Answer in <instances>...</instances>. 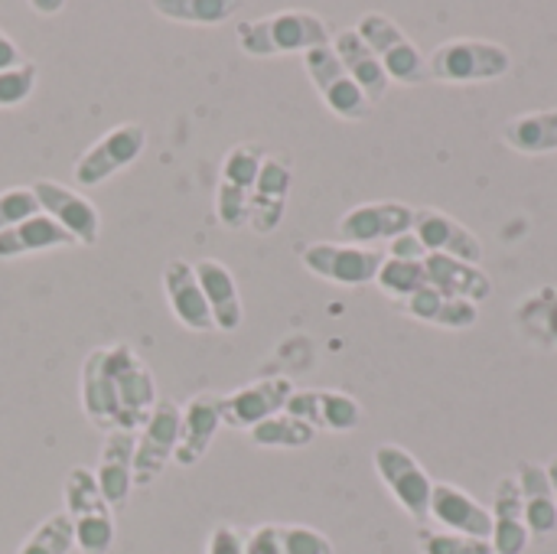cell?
<instances>
[{
	"mask_svg": "<svg viewBox=\"0 0 557 554\" xmlns=\"http://www.w3.org/2000/svg\"><path fill=\"white\" fill-rule=\"evenodd\" d=\"M82 411L101 434L140 431L157 408V382L147 362L127 343L98 346L82 366Z\"/></svg>",
	"mask_w": 557,
	"mask_h": 554,
	"instance_id": "1",
	"label": "cell"
},
{
	"mask_svg": "<svg viewBox=\"0 0 557 554\" xmlns=\"http://www.w3.org/2000/svg\"><path fill=\"white\" fill-rule=\"evenodd\" d=\"M235 33H238V46L258 59L284 56V52H310L333 42L326 20L307 10H284L258 20H238Z\"/></svg>",
	"mask_w": 557,
	"mask_h": 554,
	"instance_id": "2",
	"label": "cell"
},
{
	"mask_svg": "<svg viewBox=\"0 0 557 554\" xmlns=\"http://www.w3.org/2000/svg\"><path fill=\"white\" fill-rule=\"evenodd\" d=\"M356 33L369 42V49L379 56L388 78L401 85H424L431 82V65L424 52L414 46V39L385 13H366L356 26Z\"/></svg>",
	"mask_w": 557,
	"mask_h": 554,
	"instance_id": "3",
	"label": "cell"
},
{
	"mask_svg": "<svg viewBox=\"0 0 557 554\" xmlns=\"http://www.w3.org/2000/svg\"><path fill=\"white\" fill-rule=\"evenodd\" d=\"M428 65L441 82H493L512 69V56L490 39H450L434 49Z\"/></svg>",
	"mask_w": 557,
	"mask_h": 554,
	"instance_id": "4",
	"label": "cell"
},
{
	"mask_svg": "<svg viewBox=\"0 0 557 554\" xmlns=\"http://www.w3.org/2000/svg\"><path fill=\"white\" fill-rule=\"evenodd\" d=\"M147 147V127L137 121H124L117 127H111L108 134H101L72 167V176L82 189H95L104 180H111L114 173H121L124 167H131Z\"/></svg>",
	"mask_w": 557,
	"mask_h": 554,
	"instance_id": "5",
	"label": "cell"
},
{
	"mask_svg": "<svg viewBox=\"0 0 557 554\" xmlns=\"http://www.w3.org/2000/svg\"><path fill=\"white\" fill-rule=\"evenodd\" d=\"M372 460H375V470H379L382 483L398 500V506L418 526H424L431 519V493H434V483L424 473V467L414 460V454L405 451L401 444H379L375 454H372Z\"/></svg>",
	"mask_w": 557,
	"mask_h": 554,
	"instance_id": "6",
	"label": "cell"
},
{
	"mask_svg": "<svg viewBox=\"0 0 557 554\" xmlns=\"http://www.w3.org/2000/svg\"><path fill=\"white\" fill-rule=\"evenodd\" d=\"M304 69L313 82V88L320 91L323 104L343 118V121H362L372 114V101L366 98V91L352 82V75L346 72V65L339 62V56L330 46L310 49L304 52Z\"/></svg>",
	"mask_w": 557,
	"mask_h": 554,
	"instance_id": "7",
	"label": "cell"
},
{
	"mask_svg": "<svg viewBox=\"0 0 557 554\" xmlns=\"http://www.w3.org/2000/svg\"><path fill=\"white\" fill-rule=\"evenodd\" d=\"M300 261L307 271H313L323 281L343 287H362L379 278V268L385 264V251L346 245V242H317L300 251Z\"/></svg>",
	"mask_w": 557,
	"mask_h": 554,
	"instance_id": "8",
	"label": "cell"
},
{
	"mask_svg": "<svg viewBox=\"0 0 557 554\" xmlns=\"http://www.w3.org/2000/svg\"><path fill=\"white\" fill-rule=\"evenodd\" d=\"M180 441V405L173 402H157L150 418L144 421L134 447V487H150L153 480L163 477L166 464L176 454Z\"/></svg>",
	"mask_w": 557,
	"mask_h": 554,
	"instance_id": "9",
	"label": "cell"
},
{
	"mask_svg": "<svg viewBox=\"0 0 557 554\" xmlns=\"http://www.w3.org/2000/svg\"><path fill=\"white\" fill-rule=\"evenodd\" d=\"M29 189H33L42 216L59 222L75 238V245H85V248L98 245V238H101V216H98L91 199H85L78 189H69V186H62L55 180H36Z\"/></svg>",
	"mask_w": 557,
	"mask_h": 554,
	"instance_id": "10",
	"label": "cell"
},
{
	"mask_svg": "<svg viewBox=\"0 0 557 554\" xmlns=\"http://www.w3.org/2000/svg\"><path fill=\"white\" fill-rule=\"evenodd\" d=\"M290 395H294V385L287 379H261V382L242 385L228 395H219L222 424L235 431H251L261 421L281 415Z\"/></svg>",
	"mask_w": 557,
	"mask_h": 554,
	"instance_id": "11",
	"label": "cell"
},
{
	"mask_svg": "<svg viewBox=\"0 0 557 554\" xmlns=\"http://www.w3.org/2000/svg\"><path fill=\"white\" fill-rule=\"evenodd\" d=\"M411 232L421 238L428 255H447V258H457L467 264L483 261V242L467 225H460L454 216H447L441 209H414Z\"/></svg>",
	"mask_w": 557,
	"mask_h": 554,
	"instance_id": "12",
	"label": "cell"
},
{
	"mask_svg": "<svg viewBox=\"0 0 557 554\" xmlns=\"http://www.w3.org/2000/svg\"><path fill=\"white\" fill-rule=\"evenodd\" d=\"M414 209H408L405 202H366L349 209L339 219V238L346 245H362L369 248L372 242H392L398 235H405L411 229Z\"/></svg>",
	"mask_w": 557,
	"mask_h": 554,
	"instance_id": "13",
	"label": "cell"
},
{
	"mask_svg": "<svg viewBox=\"0 0 557 554\" xmlns=\"http://www.w3.org/2000/svg\"><path fill=\"white\" fill-rule=\"evenodd\" d=\"M284 411L310 424L313 431L346 434L362 424V405L346 392H294Z\"/></svg>",
	"mask_w": 557,
	"mask_h": 554,
	"instance_id": "14",
	"label": "cell"
},
{
	"mask_svg": "<svg viewBox=\"0 0 557 554\" xmlns=\"http://www.w3.org/2000/svg\"><path fill=\"white\" fill-rule=\"evenodd\" d=\"M222 428V415H219V395L215 392H196L183 408H180V441H176V454L173 464L180 467H196L215 434Z\"/></svg>",
	"mask_w": 557,
	"mask_h": 554,
	"instance_id": "15",
	"label": "cell"
},
{
	"mask_svg": "<svg viewBox=\"0 0 557 554\" xmlns=\"http://www.w3.org/2000/svg\"><path fill=\"white\" fill-rule=\"evenodd\" d=\"M134 447H137V434H127V431L104 434L95 480H98V490H101L104 503L111 506V513H121L127 506V500H131V490H134Z\"/></svg>",
	"mask_w": 557,
	"mask_h": 554,
	"instance_id": "16",
	"label": "cell"
},
{
	"mask_svg": "<svg viewBox=\"0 0 557 554\" xmlns=\"http://www.w3.org/2000/svg\"><path fill=\"white\" fill-rule=\"evenodd\" d=\"M431 519H437L444 529L467 535V539H493V513L483 509L470 493H463L454 483H434L431 493Z\"/></svg>",
	"mask_w": 557,
	"mask_h": 554,
	"instance_id": "17",
	"label": "cell"
},
{
	"mask_svg": "<svg viewBox=\"0 0 557 554\" xmlns=\"http://www.w3.org/2000/svg\"><path fill=\"white\" fill-rule=\"evenodd\" d=\"M163 291H166V300H170V310L173 317L193 330V333H209L215 330L212 323V310L206 304V294L196 281V271L189 261L183 258H173L166 268H163Z\"/></svg>",
	"mask_w": 557,
	"mask_h": 554,
	"instance_id": "18",
	"label": "cell"
},
{
	"mask_svg": "<svg viewBox=\"0 0 557 554\" xmlns=\"http://www.w3.org/2000/svg\"><path fill=\"white\" fill-rule=\"evenodd\" d=\"M196 281L206 294V304L212 310V323L219 333H235L245 320V307H242V294L235 284V274L228 271V264L215 261V258H199L193 264Z\"/></svg>",
	"mask_w": 557,
	"mask_h": 554,
	"instance_id": "19",
	"label": "cell"
},
{
	"mask_svg": "<svg viewBox=\"0 0 557 554\" xmlns=\"http://www.w3.org/2000/svg\"><path fill=\"white\" fill-rule=\"evenodd\" d=\"M529 526H525V506L522 490L516 477H503L493 500V554H525L529 549Z\"/></svg>",
	"mask_w": 557,
	"mask_h": 554,
	"instance_id": "20",
	"label": "cell"
},
{
	"mask_svg": "<svg viewBox=\"0 0 557 554\" xmlns=\"http://www.w3.org/2000/svg\"><path fill=\"white\" fill-rule=\"evenodd\" d=\"M428 271V284L434 291H441L444 297L454 300H467V304H483L493 294V284L486 278V271H480L476 264L447 258V255H431L424 261Z\"/></svg>",
	"mask_w": 557,
	"mask_h": 554,
	"instance_id": "21",
	"label": "cell"
},
{
	"mask_svg": "<svg viewBox=\"0 0 557 554\" xmlns=\"http://www.w3.org/2000/svg\"><path fill=\"white\" fill-rule=\"evenodd\" d=\"M519 490H522V506H525V526L529 535L535 539H548L557 532V500L552 490V480L545 473V467L525 460L519 464Z\"/></svg>",
	"mask_w": 557,
	"mask_h": 554,
	"instance_id": "22",
	"label": "cell"
},
{
	"mask_svg": "<svg viewBox=\"0 0 557 554\" xmlns=\"http://www.w3.org/2000/svg\"><path fill=\"white\" fill-rule=\"evenodd\" d=\"M333 52L339 56V62L346 65V72L352 75V82L366 91L369 101H379L388 95V75L379 62V56L369 49V42L356 33V29H339L333 39Z\"/></svg>",
	"mask_w": 557,
	"mask_h": 554,
	"instance_id": "23",
	"label": "cell"
},
{
	"mask_svg": "<svg viewBox=\"0 0 557 554\" xmlns=\"http://www.w3.org/2000/svg\"><path fill=\"white\" fill-rule=\"evenodd\" d=\"M75 238L52 222L49 216H33L7 232H0V261L10 258H23V255H36V251H52V248H72Z\"/></svg>",
	"mask_w": 557,
	"mask_h": 554,
	"instance_id": "24",
	"label": "cell"
},
{
	"mask_svg": "<svg viewBox=\"0 0 557 554\" xmlns=\"http://www.w3.org/2000/svg\"><path fill=\"white\" fill-rule=\"evenodd\" d=\"M405 313H408V317H414V320H424V323L447 327V330H470V327L480 320L476 304L444 297V294H441V291H434L431 284H428L424 291H418L414 297H408V300H405Z\"/></svg>",
	"mask_w": 557,
	"mask_h": 554,
	"instance_id": "25",
	"label": "cell"
},
{
	"mask_svg": "<svg viewBox=\"0 0 557 554\" xmlns=\"http://www.w3.org/2000/svg\"><path fill=\"white\" fill-rule=\"evenodd\" d=\"M506 140L519 153H552L557 150V108L519 114L506 124Z\"/></svg>",
	"mask_w": 557,
	"mask_h": 554,
	"instance_id": "26",
	"label": "cell"
},
{
	"mask_svg": "<svg viewBox=\"0 0 557 554\" xmlns=\"http://www.w3.org/2000/svg\"><path fill=\"white\" fill-rule=\"evenodd\" d=\"M69 516V513H65ZM72 519V529H75V545L82 554H108L114 545V513L108 503H98V506H88Z\"/></svg>",
	"mask_w": 557,
	"mask_h": 554,
	"instance_id": "27",
	"label": "cell"
},
{
	"mask_svg": "<svg viewBox=\"0 0 557 554\" xmlns=\"http://www.w3.org/2000/svg\"><path fill=\"white\" fill-rule=\"evenodd\" d=\"M248 438H251L255 447H287V451H297V447H307L317 438V431L310 424L297 421L294 415L281 411V415L261 421L258 428H251Z\"/></svg>",
	"mask_w": 557,
	"mask_h": 554,
	"instance_id": "28",
	"label": "cell"
},
{
	"mask_svg": "<svg viewBox=\"0 0 557 554\" xmlns=\"http://www.w3.org/2000/svg\"><path fill=\"white\" fill-rule=\"evenodd\" d=\"M153 10L166 20H176V23L219 26L235 13V3H228V0H157Z\"/></svg>",
	"mask_w": 557,
	"mask_h": 554,
	"instance_id": "29",
	"label": "cell"
},
{
	"mask_svg": "<svg viewBox=\"0 0 557 554\" xmlns=\"http://www.w3.org/2000/svg\"><path fill=\"white\" fill-rule=\"evenodd\" d=\"M375 281L388 297L405 304L408 297H414L418 291L428 287V271H424V261H398V258L385 255V264L379 268Z\"/></svg>",
	"mask_w": 557,
	"mask_h": 554,
	"instance_id": "30",
	"label": "cell"
},
{
	"mask_svg": "<svg viewBox=\"0 0 557 554\" xmlns=\"http://www.w3.org/2000/svg\"><path fill=\"white\" fill-rule=\"evenodd\" d=\"M264 147L261 144H238L225 153L222 160V176L219 183H228L242 193H251L255 183H258V173H261V163H264Z\"/></svg>",
	"mask_w": 557,
	"mask_h": 554,
	"instance_id": "31",
	"label": "cell"
},
{
	"mask_svg": "<svg viewBox=\"0 0 557 554\" xmlns=\"http://www.w3.org/2000/svg\"><path fill=\"white\" fill-rule=\"evenodd\" d=\"M75 549V529L65 513L42 519L16 554H69Z\"/></svg>",
	"mask_w": 557,
	"mask_h": 554,
	"instance_id": "32",
	"label": "cell"
},
{
	"mask_svg": "<svg viewBox=\"0 0 557 554\" xmlns=\"http://www.w3.org/2000/svg\"><path fill=\"white\" fill-rule=\"evenodd\" d=\"M418 549L421 554H493V542L483 539H467L457 532H418Z\"/></svg>",
	"mask_w": 557,
	"mask_h": 554,
	"instance_id": "33",
	"label": "cell"
},
{
	"mask_svg": "<svg viewBox=\"0 0 557 554\" xmlns=\"http://www.w3.org/2000/svg\"><path fill=\"white\" fill-rule=\"evenodd\" d=\"M62 493H65V513H69V516H75V513H82V509H88V506L104 503L95 473L85 470V467H72V470H69L65 490H62Z\"/></svg>",
	"mask_w": 557,
	"mask_h": 554,
	"instance_id": "34",
	"label": "cell"
},
{
	"mask_svg": "<svg viewBox=\"0 0 557 554\" xmlns=\"http://www.w3.org/2000/svg\"><path fill=\"white\" fill-rule=\"evenodd\" d=\"M36 82H39V65L36 62H23L10 72H0V108H16L23 104L33 91H36Z\"/></svg>",
	"mask_w": 557,
	"mask_h": 554,
	"instance_id": "35",
	"label": "cell"
},
{
	"mask_svg": "<svg viewBox=\"0 0 557 554\" xmlns=\"http://www.w3.org/2000/svg\"><path fill=\"white\" fill-rule=\"evenodd\" d=\"M39 202L33 196L29 186H10V189H0V232L39 216Z\"/></svg>",
	"mask_w": 557,
	"mask_h": 554,
	"instance_id": "36",
	"label": "cell"
},
{
	"mask_svg": "<svg viewBox=\"0 0 557 554\" xmlns=\"http://www.w3.org/2000/svg\"><path fill=\"white\" fill-rule=\"evenodd\" d=\"M281 554H333V545L323 532L310 526H277Z\"/></svg>",
	"mask_w": 557,
	"mask_h": 554,
	"instance_id": "37",
	"label": "cell"
},
{
	"mask_svg": "<svg viewBox=\"0 0 557 554\" xmlns=\"http://www.w3.org/2000/svg\"><path fill=\"white\" fill-rule=\"evenodd\" d=\"M290 183H294V173L284 160L277 157H264L261 163V173H258V183H255V196H264V199H277V202H287V193H290Z\"/></svg>",
	"mask_w": 557,
	"mask_h": 554,
	"instance_id": "38",
	"label": "cell"
},
{
	"mask_svg": "<svg viewBox=\"0 0 557 554\" xmlns=\"http://www.w3.org/2000/svg\"><path fill=\"white\" fill-rule=\"evenodd\" d=\"M248 206H251V193H242L228 183H219L215 189V216L225 229H242L248 225Z\"/></svg>",
	"mask_w": 557,
	"mask_h": 554,
	"instance_id": "39",
	"label": "cell"
},
{
	"mask_svg": "<svg viewBox=\"0 0 557 554\" xmlns=\"http://www.w3.org/2000/svg\"><path fill=\"white\" fill-rule=\"evenodd\" d=\"M284 209L287 202H277V199H264V196H255L251 193V206H248V225L258 232V235H271L281 219H284Z\"/></svg>",
	"mask_w": 557,
	"mask_h": 554,
	"instance_id": "40",
	"label": "cell"
},
{
	"mask_svg": "<svg viewBox=\"0 0 557 554\" xmlns=\"http://www.w3.org/2000/svg\"><path fill=\"white\" fill-rule=\"evenodd\" d=\"M388 258H398V261H428L431 255H428V248L421 245V238L408 229L405 235L392 238V245H388Z\"/></svg>",
	"mask_w": 557,
	"mask_h": 554,
	"instance_id": "41",
	"label": "cell"
},
{
	"mask_svg": "<svg viewBox=\"0 0 557 554\" xmlns=\"http://www.w3.org/2000/svg\"><path fill=\"white\" fill-rule=\"evenodd\" d=\"M206 554H245V539L238 529L232 526H215L209 535V549Z\"/></svg>",
	"mask_w": 557,
	"mask_h": 554,
	"instance_id": "42",
	"label": "cell"
},
{
	"mask_svg": "<svg viewBox=\"0 0 557 554\" xmlns=\"http://www.w3.org/2000/svg\"><path fill=\"white\" fill-rule=\"evenodd\" d=\"M245 554H281L277 545V526H261L245 539Z\"/></svg>",
	"mask_w": 557,
	"mask_h": 554,
	"instance_id": "43",
	"label": "cell"
},
{
	"mask_svg": "<svg viewBox=\"0 0 557 554\" xmlns=\"http://www.w3.org/2000/svg\"><path fill=\"white\" fill-rule=\"evenodd\" d=\"M23 62H26V56L20 52V46L0 29V72H10V69H16Z\"/></svg>",
	"mask_w": 557,
	"mask_h": 554,
	"instance_id": "44",
	"label": "cell"
},
{
	"mask_svg": "<svg viewBox=\"0 0 557 554\" xmlns=\"http://www.w3.org/2000/svg\"><path fill=\"white\" fill-rule=\"evenodd\" d=\"M29 7H33L36 13H46V16H52V13H59L65 3H62V0H33Z\"/></svg>",
	"mask_w": 557,
	"mask_h": 554,
	"instance_id": "45",
	"label": "cell"
},
{
	"mask_svg": "<svg viewBox=\"0 0 557 554\" xmlns=\"http://www.w3.org/2000/svg\"><path fill=\"white\" fill-rule=\"evenodd\" d=\"M545 473H548V480H552V490H555V500H557V457L545 467Z\"/></svg>",
	"mask_w": 557,
	"mask_h": 554,
	"instance_id": "46",
	"label": "cell"
}]
</instances>
